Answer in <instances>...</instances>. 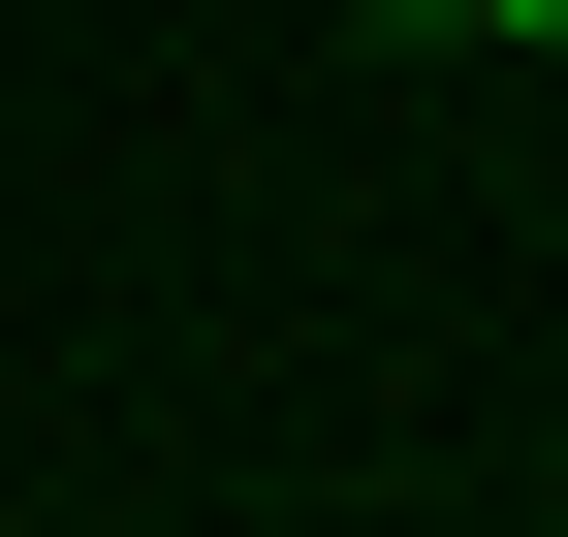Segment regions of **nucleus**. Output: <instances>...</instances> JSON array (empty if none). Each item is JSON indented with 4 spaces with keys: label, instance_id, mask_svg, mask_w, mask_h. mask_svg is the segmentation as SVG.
Returning a JSON list of instances; mask_svg holds the SVG:
<instances>
[{
    "label": "nucleus",
    "instance_id": "1",
    "mask_svg": "<svg viewBox=\"0 0 568 537\" xmlns=\"http://www.w3.org/2000/svg\"><path fill=\"white\" fill-rule=\"evenodd\" d=\"M474 32H568V0H474Z\"/></svg>",
    "mask_w": 568,
    "mask_h": 537
},
{
    "label": "nucleus",
    "instance_id": "2",
    "mask_svg": "<svg viewBox=\"0 0 568 537\" xmlns=\"http://www.w3.org/2000/svg\"><path fill=\"white\" fill-rule=\"evenodd\" d=\"M379 32H474V0H379Z\"/></svg>",
    "mask_w": 568,
    "mask_h": 537
}]
</instances>
